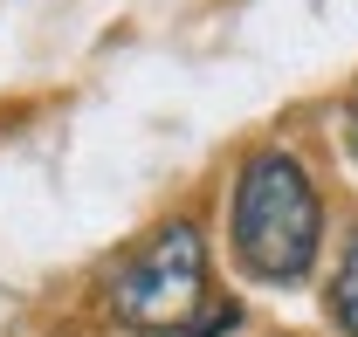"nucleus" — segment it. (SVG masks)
<instances>
[{
  "label": "nucleus",
  "instance_id": "obj_1",
  "mask_svg": "<svg viewBox=\"0 0 358 337\" xmlns=\"http://www.w3.org/2000/svg\"><path fill=\"white\" fill-rule=\"evenodd\" d=\"M317 193L289 152H255L234 179V254L262 282H296L317 261Z\"/></svg>",
  "mask_w": 358,
  "mask_h": 337
},
{
  "label": "nucleus",
  "instance_id": "obj_2",
  "mask_svg": "<svg viewBox=\"0 0 358 337\" xmlns=\"http://www.w3.org/2000/svg\"><path fill=\"white\" fill-rule=\"evenodd\" d=\"M200 282H207V241L193 220H173L124 261V275L110 282V310L117 324H138V331H173L200 317Z\"/></svg>",
  "mask_w": 358,
  "mask_h": 337
},
{
  "label": "nucleus",
  "instance_id": "obj_3",
  "mask_svg": "<svg viewBox=\"0 0 358 337\" xmlns=\"http://www.w3.org/2000/svg\"><path fill=\"white\" fill-rule=\"evenodd\" d=\"M331 317L345 324V337H358V234L345 248V261H338V282H331Z\"/></svg>",
  "mask_w": 358,
  "mask_h": 337
},
{
  "label": "nucleus",
  "instance_id": "obj_4",
  "mask_svg": "<svg viewBox=\"0 0 358 337\" xmlns=\"http://www.w3.org/2000/svg\"><path fill=\"white\" fill-rule=\"evenodd\" d=\"M234 324H241V303H207L200 317H186L173 331H152V337H227Z\"/></svg>",
  "mask_w": 358,
  "mask_h": 337
},
{
  "label": "nucleus",
  "instance_id": "obj_5",
  "mask_svg": "<svg viewBox=\"0 0 358 337\" xmlns=\"http://www.w3.org/2000/svg\"><path fill=\"white\" fill-rule=\"evenodd\" d=\"M345 145L358 152V96H352V117H345Z\"/></svg>",
  "mask_w": 358,
  "mask_h": 337
}]
</instances>
